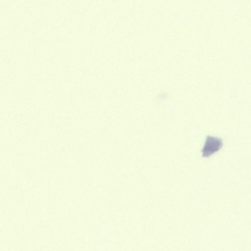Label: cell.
Segmentation results:
<instances>
[{
    "mask_svg": "<svg viewBox=\"0 0 251 251\" xmlns=\"http://www.w3.org/2000/svg\"><path fill=\"white\" fill-rule=\"evenodd\" d=\"M223 146V141L220 138L209 136L204 142L201 152L203 157H210L217 152Z\"/></svg>",
    "mask_w": 251,
    "mask_h": 251,
    "instance_id": "cell-1",
    "label": "cell"
}]
</instances>
